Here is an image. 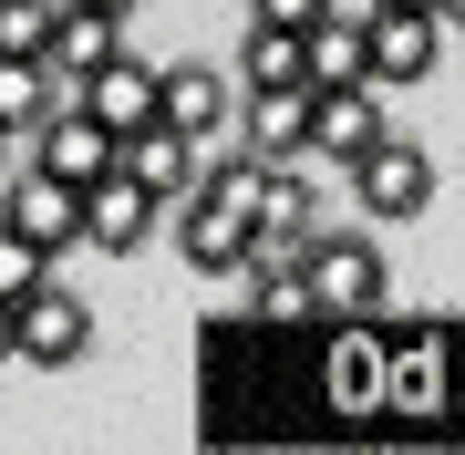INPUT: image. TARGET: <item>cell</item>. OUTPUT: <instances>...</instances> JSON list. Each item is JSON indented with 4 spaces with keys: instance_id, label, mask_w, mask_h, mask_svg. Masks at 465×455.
Here are the masks:
<instances>
[{
    "instance_id": "cell-12",
    "label": "cell",
    "mask_w": 465,
    "mask_h": 455,
    "mask_svg": "<svg viewBox=\"0 0 465 455\" xmlns=\"http://www.w3.org/2000/svg\"><path fill=\"white\" fill-rule=\"evenodd\" d=\"M372 135H382V84H321V94H311V145H300V155L351 166Z\"/></svg>"
},
{
    "instance_id": "cell-15",
    "label": "cell",
    "mask_w": 465,
    "mask_h": 455,
    "mask_svg": "<svg viewBox=\"0 0 465 455\" xmlns=\"http://www.w3.org/2000/svg\"><path fill=\"white\" fill-rule=\"evenodd\" d=\"M52 104H63V73L42 63V52H0V135H32V124L52 114Z\"/></svg>"
},
{
    "instance_id": "cell-17",
    "label": "cell",
    "mask_w": 465,
    "mask_h": 455,
    "mask_svg": "<svg viewBox=\"0 0 465 455\" xmlns=\"http://www.w3.org/2000/svg\"><path fill=\"white\" fill-rule=\"evenodd\" d=\"M311 218H321V197L300 176V155L290 166H259V228H311Z\"/></svg>"
},
{
    "instance_id": "cell-10",
    "label": "cell",
    "mask_w": 465,
    "mask_h": 455,
    "mask_svg": "<svg viewBox=\"0 0 465 455\" xmlns=\"http://www.w3.org/2000/svg\"><path fill=\"white\" fill-rule=\"evenodd\" d=\"M228 114H238V84L217 63H166L155 73V124H176V135H228Z\"/></svg>"
},
{
    "instance_id": "cell-13",
    "label": "cell",
    "mask_w": 465,
    "mask_h": 455,
    "mask_svg": "<svg viewBox=\"0 0 465 455\" xmlns=\"http://www.w3.org/2000/svg\"><path fill=\"white\" fill-rule=\"evenodd\" d=\"M114 166L145 186V197H186L207 166V145L197 135H176V124H134V135H114Z\"/></svg>"
},
{
    "instance_id": "cell-24",
    "label": "cell",
    "mask_w": 465,
    "mask_h": 455,
    "mask_svg": "<svg viewBox=\"0 0 465 455\" xmlns=\"http://www.w3.org/2000/svg\"><path fill=\"white\" fill-rule=\"evenodd\" d=\"M0 362H11V301H0Z\"/></svg>"
},
{
    "instance_id": "cell-5",
    "label": "cell",
    "mask_w": 465,
    "mask_h": 455,
    "mask_svg": "<svg viewBox=\"0 0 465 455\" xmlns=\"http://www.w3.org/2000/svg\"><path fill=\"white\" fill-rule=\"evenodd\" d=\"M73 207H84V249H104V259H134V249L155 238V218H166V197H145L124 166L84 176V186H73Z\"/></svg>"
},
{
    "instance_id": "cell-22",
    "label": "cell",
    "mask_w": 465,
    "mask_h": 455,
    "mask_svg": "<svg viewBox=\"0 0 465 455\" xmlns=\"http://www.w3.org/2000/svg\"><path fill=\"white\" fill-rule=\"evenodd\" d=\"M434 21H445V32H465V0H434Z\"/></svg>"
},
{
    "instance_id": "cell-18",
    "label": "cell",
    "mask_w": 465,
    "mask_h": 455,
    "mask_svg": "<svg viewBox=\"0 0 465 455\" xmlns=\"http://www.w3.org/2000/svg\"><path fill=\"white\" fill-rule=\"evenodd\" d=\"M52 11H63V0H0V52H42Z\"/></svg>"
},
{
    "instance_id": "cell-3",
    "label": "cell",
    "mask_w": 465,
    "mask_h": 455,
    "mask_svg": "<svg viewBox=\"0 0 465 455\" xmlns=\"http://www.w3.org/2000/svg\"><path fill=\"white\" fill-rule=\"evenodd\" d=\"M300 290H311V311H372L382 290H393V270H382L372 238H300Z\"/></svg>"
},
{
    "instance_id": "cell-7",
    "label": "cell",
    "mask_w": 465,
    "mask_h": 455,
    "mask_svg": "<svg viewBox=\"0 0 465 455\" xmlns=\"http://www.w3.org/2000/svg\"><path fill=\"white\" fill-rule=\"evenodd\" d=\"M176 207V249H186V270L197 280H238V249H249V207H228L217 186H186V197H166Z\"/></svg>"
},
{
    "instance_id": "cell-16",
    "label": "cell",
    "mask_w": 465,
    "mask_h": 455,
    "mask_svg": "<svg viewBox=\"0 0 465 455\" xmlns=\"http://www.w3.org/2000/svg\"><path fill=\"white\" fill-rule=\"evenodd\" d=\"M238 84H300V32L249 21V42H238Z\"/></svg>"
},
{
    "instance_id": "cell-9",
    "label": "cell",
    "mask_w": 465,
    "mask_h": 455,
    "mask_svg": "<svg viewBox=\"0 0 465 455\" xmlns=\"http://www.w3.org/2000/svg\"><path fill=\"white\" fill-rule=\"evenodd\" d=\"M104 135H134V124H155V63H134V52H104L94 73H73L63 84Z\"/></svg>"
},
{
    "instance_id": "cell-2",
    "label": "cell",
    "mask_w": 465,
    "mask_h": 455,
    "mask_svg": "<svg viewBox=\"0 0 465 455\" xmlns=\"http://www.w3.org/2000/svg\"><path fill=\"white\" fill-rule=\"evenodd\" d=\"M351 197H362V218H424L434 207V155L382 124V135L351 155Z\"/></svg>"
},
{
    "instance_id": "cell-23",
    "label": "cell",
    "mask_w": 465,
    "mask_h": 455,
    "mask_svg": "<svg viewBox=\"0 0 465 455\" xmlns=\"http://www.w3.org/2000/svg\"><path fill=\"white\" fill-rule=\"evenodd\" d=\"M84 11H114V21H134V0H84Z\"/></svg>"
},
{
    "instance_id": "cell-20",
    "label": "cell",
    "mask_w": 465,
    "mask_h": 455,
    "mask_svg": "<svg viewBox=\"0 0 465 455\" xmlns=\"http://www.w3.org/2000/svg\"><path fill=\"white\" fill-rule=\"evenodd\" d=\"M249 311H259V321H311V290H300V270L249 280Z\"/></svg>"
},
{
    "instance_id": "cell-21",
    "label": "cell",
    "mask_w": 465,
    "mask_h": 455,
    "mask_svg": "<svg viewBox=\"0 0 465 455\" xmlns=\"http://www.w3.org/2000/svg\"><path fill=\"white\" fill-rule=\"evenodd\" d=\"M331 0H249V21H280V32H311Z\"/></svg>"
},
{
    "instance_id": "cell-8",
    "label": "cell",
    "mask_w": 465,
    "mask_h": 455,
    "mask_svg": "<svg viewBox=\"0 0 465 455\" xmlns=\"http://www.w3.org/2000/svg\"><path fill=\"white\" fill-rule=\"evenodd\" d=\"M228 135L249 145V155H269V166H290V155L311 145V84H238Z\"/></svg>"
},
{
    "instance_id": "cell-4",
    "label": "cell",
    "mask_w": 465,
    "mask_h": 455,
    "mask_svg": "<svg viewBox=\"0 0 465 455\" xmlns=\"http://www.w3.org/2000/svg\"><path fill=\"white\" fill-rule=\"evenodd\" d=\"M434 52H445V21H434V11H403V0H372V11H362V73L382 94L424 84Z\"/></svg>"
},
{
    "instance_id": "cell-19",
    "label": "cell",
    "mask_w": 465,
    "mask_h": 455,
    "mask_svg": "<svg viewBox=\"0 0 465 455\" xmlns=\"http://www.w3.org/2000/svg\"><path fill=\"white\" fill-rule=\"evenodd\" d=\"M32 280H52V259H42V249H32L21 228H0V301H21Z\"/></svg>"
},
{
    "instance_id": "cell-14",
    "label": "cell",
    "mask_w": 465,
    "mask_h": 455,
    "mask_svg": "<svg viewBox=\"0 0 465 455\" xmlns=\"http://www.w3.org/2000/svg\"><path fill=\"white\" fill-rule=\"evenodd\" d=\"M104 52H124V21H114V11H84V0H63V11H52V32H42V63L73 84V73H94Z\"/></svg>"
},
{
    "instance_id": "cell-6",
    "label": "cell",
    "mask_w": 465,
    "mask_h": 455,
    "mask_svg": "<svg viewBox=\"0 0 465 455\" xmlns=\"http://www.w3.org/2000/svg\"><path fill=\"white\" fill-rule=\"evenodd\" d=\"M0 228H21L42 259H63V249H84V207H73V186L63 176H42V166H0Z\"/></svg>"
},
{
    "instance_id": "cell-25",
    "label": "cell",
    "mask_w": 465,
    "mask_h": 455,
    "mask_svg": "<svg viewBox=\"0 0 465 455\" xmlns=\"http://www.w3.org/2000/svg\"><path fill=\"white\" fill-rule=\"evenodd\" d=\"M403 11H434V0H403Z\"/></svg>"
},
{
    "instance_id": "cell-11",
    "label": "cell",
    "mask_w": 465,
    "mask_h": 455,
    "mask_svg": "<svg viewBox=\"0 0 465 455\" xmlns=\"http://www.w3.org/2000/svg\"><path fill=\"white\" fill-rule=\"evenodd\" d=\"M21 145H32V166H42V176H63V186H84V176H104V166H114V135H104V124H94L73 94L52 104V114H42Z\"/></svg>"
},
{
    "instance_id": "cell-1",
    "label": "cell",
    "mask_w": 465,
    "mask_h": 455,
    "mask_svg": "<svg viewBox=\"0 0 465 455\" xmlns=\"http://www.w3.org/2000/svg\"><path fill=\"white\" fill-rule=\"evenodd\" d=\"M94 352V311L73 301L63 280H32L11 301V362H32V372H63V362H84Z\"/></svg>"
},
{
    "instance_id": "cell-26",
    "label": "cell",
    "mask_w": 465,
    "mask_h": 455,
    "mask_svg": "<svg viewBox=\"0 0 465 455\" xmlns=\"http://www.w3.org/2000/svg\"><path fill=\"white\" fill-rule=\"evenodd\" d=\"M0 166H11V135H0Z\"/></svg>"
}]
</instances>
